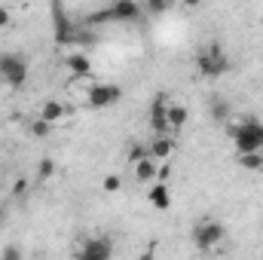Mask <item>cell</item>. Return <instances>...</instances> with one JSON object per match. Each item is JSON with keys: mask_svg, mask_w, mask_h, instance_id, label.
Wrapping results in <instances>:
<instances>
[{"mask_svg": "<svg viewBox=\"0 0 263 260\" xmlns=\"http://www.w3.org/2000/svg\"><path fill=\"white\" fill-rule=\"evenodd\" d=\"M230 138H233L236 153H254V150H263V123H257V120H245V123H239V126H230Z\"/></svg>", "mask_w": 263, "mask_h": 260, "instance_id": "1", "label": "cell"}, {"mask_svg": "<svg viewBox=\"0 0 263 260\" xmlns=\"http://www.w3.org/2000/svg\"><path fill=\"white\" fill-rule=\"evenodd\" d=\"M196 70L205 80H217V77H223V73L230 70V55H227L217 43H211L208 49H202L196 55Z\"/></svg>", "mask_w": 263, "mask_h": 260, "instance_id": "2", "label": "cell"}, {"mask_svg": "<svg viewBox=\"0 0 263 260\" xmlns=\"http://www.w3.org/2000/svg\"><path fill=\"white\" fill-rule=\"evenodd\" d=\"M0 80L9 89H22L28 83V62L18 52H3L0 55Z\"/></svg>", "mask_w": 263, "mask_h": 260, "instance_id": "3", "label": "cell"}, {"mask_svg": "<svg viewBox=\"0 0 263 260\" xmlns=\"http://www.w3.org/2000/svg\"><path fill=\"white\" fill-rule=\"evenodd\" d=\"M123 101V89L117 86V83H95V86H89V92H86V104L92 107V110H107V107H114V104H120Z\"/></svg>", "mask_w": 263, "mask_h": 260, "instance_id": "4", "label": "cell"}, {"mask_svg": "<svg viewBox=\"0 0 263 260\" xmlns=\"http://www.w3.org/2000/svg\"><path fill=\"white\" fill-rule=\"evenodd\" d=\"M223 239H227V227L220 220H202V224H196V230H193V242H196V248H202V251H211Z\"/></svg>", "mask_w": 263, "mask_h": 260, "instance_id": "5", "label": "cell"}, {"mask_svg": "<svg viewBox=\"0 0 263 260\" xmlns=\"http://www.w3.org/2000/svg\"><path fill=\"white\" fill-rule=\"evenodd\" d=\"M110 254H114V242L107 236H92L80 248V257L83 260H107Z\"/></svg>", "mask_w": 263, "mask_h": 260, "instance_id": "6", "label": "cell"}, {"mask_svg": "<svg viewBox=\"0 0 263 260\" xmlns=\"http://www.w3.org/2000/svg\"><path fill=\"white\" fill-rule=\"evenodd\" d=\"M110 12H114V22H120V25H135L144 18V9L138 0H114Z\"/></svg>", "mask_w": 263, "mask_h": 260, "instance_id": "7", "label": "cell"}, {"mask_svg": "<svg viewBox=\"0 0 263 260\" xmlns=\"http://www.w3.org/2000/svg\"><path fill=\"white\" fill-rule=\"evenodd\" d=\"M150 129H153V135H165L172 129L168 126V104H165L162 95H156L153 104H150Z\"/></svg>", "mask_w": 263, "mask_h": 260, "instance_id": "8", "label": "cell"}, {"mask_svg": "<svg viewBox=\"0 0 263 260\" xmlns=\"http://www.w3.org/2000/svg\"><path fill=\"white\" fill-rule=\"evenodd\" d=\"M52 31H55V43L59 46H67V43H73V31H77V25L67 18L62 9H55V18H52Z\"/></svg>", "mask_w": 263, "mask_h": 260, "instance_id": "9", "label": "cell"}, {"mask_svg": "<svg viewBox=\"0 0 263 260\" xmlns=\"http://www.w3.org/2000/svg\"><path fill=\"white\" fill-rule=\"evenodd\" d=\"M147 202H150L156 211H168V208H172V193H168V184H165V181H153V187L147 190Z\"/></svg>", "mask_w": 263, "mask_h": 260, "instance_id": "10", "label": "cell"}, {"mask_svg": "<svg viewBox=\"0 0 263 260\" xmlns=\"http://www.w3.org/2000/svg\"><path fill=\"white\" fill-rule=\"evenodd\" d=\"M147 150H150V156H153L156 162H165V159L175 153V141L168 138V132H165V135H153V141H150Z\"/></svg>", "mask_w": 263, "mask_h": 260, "instance_id": "11", "label": "cell"}, {"mask_svg": "<svg viewBox=\"0 0 263 260\" xmlns=\"http://www.w3.org/2000/svg\"><path fill=\"white\" fill-rule=\"evenodd\" d=\"M156 175H159V162L147 153V156H141L138 162H135V178L141 181V184H153L156 181Z\"/></svg>", "mask_w": 263, "mask_h": 260, "instance_id": "12", "label": "cell"}, {"mask_svg": "<svg viewBox=\"0 0 263 260\" xmlns=\"http://www.w3.org/2000/svg\"><path fill=\"white\" fill-rule=\"evenodd\" d=\"M65 65H67V70H70L73 77H86V73L92 70V62H89L86 52H70V55L65 59Z\"/></svg>", "mask_w": 263, "mask_h": 260, "instance_id": "13", "label": "cell"}, {"mask_svg": "<svg viewBox=\"0 0 263 260\" xmlns=\"http://www.w3.org/2000/svg\"><path fill=\"white\" fill-rule=\"evenodd\" d=\"M65 114H67V107L62 104V101H46V104L40 107V114H37V117H43L46 123H52V126H55V123H62V120H65Z\"/></svg>", "mask_w": 263, "mask_h": 260, "instance_id": "14", "label": "cell"}, {"mask_svg": "<svg viewBox=\"0 0 263 260\" xmlns=\"http://www.w3.org/2000/svg\"><path fill=\"white\" fill-rule=\"evenodd\" d=\"M230 114H233V107H230L227 98H211V104H208V117H211L214 123H227Z\"/></svg>", "mask_w": 263, "mask_h": 260, "instance_id": "15", "label": "cell"}, {"mask_svg": "<svg viewBox=\"0 0 263 260\" xmlns=\"http://www.w3.org/2000/svg\"><path fill=\"white\" fill-rule=\"evenodd\" d=\"M187 120H190V110L184 104H168V126L172 129H184Z\"/></svg>", "mask_w": 263, "mask_h": 260, "instance_id": "16", "label": "cell"}, {"mask_svg": "<svg viewBox=\"0 0 263 260\" xmlns=\"http://www.w3.org/2000/svg\"><path fill=\"white\" fill-rule=\"evenodd\" d=\"M104 22H114V12H110V6H104V9H95V12H89V15L83 18V25H86V28H95V25H104Z\"/></svg>", "mask_w": 263, "mask_h": 260, "instance_id": "17", "label": "cell"}, {"mask_svg": "<svg viewBox=\"0 0 263 260\" xmlns=\"http://www.w3.org/2000/svg\"><path fill=\"white\" fill-rule=\"evenodd\" d=\"M239 165H242V169H248V172L263 169V150H254V153H239Z\"/></svg>", "mask_w": 263, "mask_h": 260, "instance_id": "18", "label": "cell"}, {"mask_svg": "<svg viewBox=\"0 0 263 260\" xmlns=\"http://www.w3.org/2000/svg\"><path fill=\"white\" fill-rule=\"evenodd\" d=\"M52 175H55V159L43 156V159H40V169H37V181H49Z\"/></svg>", "mask_w": 263, "mask_h": 260, "instance_id": "19", "label": "cell"}, {"mask_svg": "<svg viewBox=\"0 0 263 260\" xmlns=\"http://www.w3.org/2000/svg\"><path fill=\"white\" fill-rule=\"evenodd\" d=\"M49 132H52V123H46L43 117H37V120L31 123V135H34V138H49Z\"/></svg>", "mask_w": 263, "mask_h": 260, "instance_id": "20", "label": "cell"}, {"mask_svg": "<svg viewBox=\"0 0 263 260\" xmlns=\"http://www.w3.org/2000/svg\"><path fill=\"white\" fill-rule=\"evenodd\" d=\"M101 187H104V193H117V190L123 187V178H120V175H107V178L101 181Z\"/></svg>", "mask_w": 263, "mask_h": 260, "instance_id": "21", "label": "cell"}, {"mask_svg": "<svg viewBox=\"0 0 263 260\" xmlns=\"http://www.w3.org/2000/svg\"><path fill=\"white\" fill-rule=\"evenodd\" d=\"M147 153H150L147 147H141V144H132V147H129V162L135 165V162H138L141 156H147Z\"/></svg>", "mask_w": 263, "mask_h": 260, "instance_id": "22", "label": "cell"}, {"mask_svg": "<svg viewBox=\"0 0 263 260\" xmlns=\"http://www.w3.org/2000/svg\"><path fill=\"white\" fill-rule=\"evenodd\" d=\"M28 187H31V184H28V178H18V181L12 184V196H15V199H22V196L28 193Z\"/></svg>", "mask_w": 263, "mask_h": 260, "instance_id": "23", "label": "cell"}, {"mask_svg": "<svg viewBox=\"0 0 263 260\" xmlns=\"http://www.w3.org/2000/svg\"><path fill=\"white\" fill-rule=\"evenodd\" d=\"M147 9H150L153 15H159V12L168 9V0H147Z\"/></svg>", "mask_w": 263, "mask_h": 260, "instance_id": "24", "label": "cell"}, {"mask_svg": "<svg viewBox=\"0 0 263 260\" xmlns=\"http://www.w3.org/2000/svg\"><path fill=\"white\" fill-rule=\"evenodd\" d=\"M3 257H6V260H18V257H22V248H15V245H6V248H3Z\"/></svg>", "mask_w": 263, "mask_h": 260, "instance_id": "25", "label": "cell"}, {"mask_svg": "<svg viewBox=\"0 0 263 260\" xmlns=\"http://www.w3.org/2000/svg\"><path fill=\"white\" fill-rule=\"evenodd\" d=\"M9 18H12V15H9V9H6V6H0V28H6V25H9Z\"/></svg>", "mask_w": 263, "mask_h": 260, "instance_id": "26", "label": "cell"}, {"mask_svg": "<svg viewBox=\"0 0 263 260\" xmlns=\"http://www.w3.org/2000/svg\"><path fill=\"white\" fill-rule=\"evenodd\" d=\"M181 3H184V6H190V9H196V6H202V3H205V0H181Z\"/></svg>", "mask_w": 263, "mask_h": 260, "instance_id": "27", "label": "cell"}, {"mask_svg": "<svg viewBox=\"0 0 263 260\" xmlns=\"http://www.w3.org/2000/svg\"><path fill=\"white\" fill-rule=\"evenodd\" d=\"M3 220H6V208L0 205V227H3Z\"/></svg>", "mask_w": 263, "mask_h": 260, "instance_id": "28", "label": "cell"}]
</instances>
